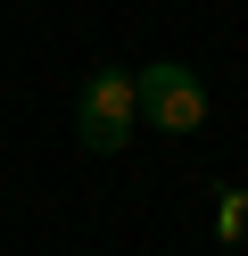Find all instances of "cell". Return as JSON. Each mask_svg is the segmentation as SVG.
Returning a JSON list of instances; mask_svg holds the SVG:
<instances>
[{
	"label": "cell",
	"instance_id": "1",
	"mask_svg": "<svg viewBox=\"0 0 248 256\" xmlns=\"http://www.w3.org/2000/svg\"><path fill=\"white\" fill-rule=\"evenodd\" d=\"M132 108H141L157 132H198V124H207V83H198L182 58H157V66L132 74Z\"/></svg>",
	"mask_w": 248,
	"mask_h": 256
},
{
	"label": "cell",
	"instance_id": "2",
	"mask_svg": "<svg viewBox=\"0 0 248 256\" xmlns=\"http://www.w3.org/2000/svg\"><path fill=\"white\" fill-rule=\"evenodd\" d=\"M132 124H141V108H132V74H91L75 100V140L91 157H116L132 140Z\"/></svg>",
	"mask_w": 248,
	"mask_h": 256
},
{
	"label": "cell",
	"instance_id": "3",
	"mask_svg": "<svg viewBox=\"0 0 248 256\" xmlns=\"http://www.w3.org/2000/svg\"><path fill=\"white\" fill-rule=\"evenodd\" d=\"M215 232H223V240H248V190H215Z\"/></svg>",
	"mask_w": 248,
	"mask_h": 256
}]
</instances>
